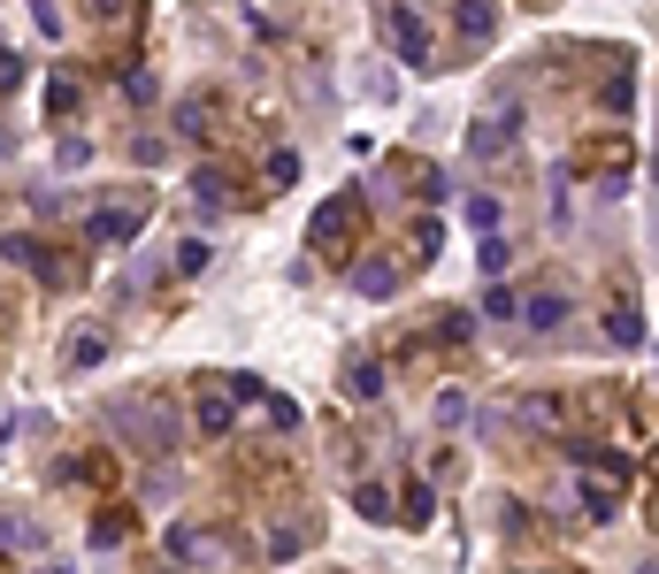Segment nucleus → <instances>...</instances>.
I'll return each instance as SVG.
<instances>
[{"mask_svg":"<svg viewBox=\"0 0 659 574\" xmlns=\"http://www.w3.org/2000/svg\"><path fill=\"white\" fill-rule=\"evenodd\" d=\"M147 223H154V192L147 184H100L77 207V238L85 246H139Z\"/></svg>","mask_w":659,"mask_h":574,"instance_id":"f257e3e1","label":"nucleus"},{"mask_svg":"<svg viewBox=\"0 0 659 574\" xmlns=\"http://www.w3.org/2000/svg\"><path fill=\"white\" fill-rule=\"evenodd\" d=\"M108 430H116L123 452H139L147 467H169L176 444H184V414H176L169 399L147 391V399H116V407H108Z\"/></svg>","mask_w":659,"mask_h":574,"instance_id":"f03ea898","label":"nucleus"},{"mask_svg":"<svg viewBox=\"0 0 659 574\" xmlns=\"http://www.w3.org/2000/svg\"><path fill=\"white\" fill-rule=\"evenodd\" d=\"M246 544L230 537V529H199V521H176L169 529V567L184 574H246Z\"/></svg>","mask_w":659,"mask_h":574,"instance_id":"7ed1b4c3","label":"nucleus"},{"mask_svg":"<svg viewBox=\"0 0 659 574\" xmlns=\"http://www.w3.org/2000/svg\"><path fill=\"white\" fill-rule=\"evenodd\" d=\"M360 230H368V184H345V192H330L323 207H315L307 246H315L323 261H345V253L360 246Z\"/></svg>","mask_w":659,"mask_h":574,"instance_id":"20e7f679","label":"nucleus"},{"mask_svg":"<svg viewBox=\"0 0 659 574\" xmlns=\"http://www.w3.org/2000/svg\"><path fill=\"white\" fill-rule=\"evenodd\" d=\"M376 23H383V46H391V62L399 69H437V31H430V15L414 8V0H383L376 8Z\"/></svg>","mask_w":659,"mask_h":574,"instance_id":"39448f33","label":"nucleus"},{"mask_svg":"<svg viewBox=\"0 0 659 574\" xmlns=\"http://www.w3.org/2000/svg\"><path fill=\"white\" fill-rule=\"evenodd\" d=\"M230 207H253V184H246L230 161H199V169H192V215L215 223V215H230Z\"/></svg>","mask_w":659,"mask_h":574,"instance_id":"423d86ee","label":"nucleus"},{"mask_svg":"<svg viewBox=\"0 0 659 574\" xmlns=\"http://www.w3.org/2000/svg\"><path fill=\"white\" fill-rule=\"evenodd\" d=\"M437 253H445V215H414V223L399 230V253H391V261H399V277H422Z\"/></svg>","mask_w":659,"mask_h":574,"instance_id":"0eeeda50","label":"nucleus"},{"mask_svg":"<svg viewBox=\"0 0 659 574\" xmlns=\"http://www.w3.org/2000/svg\"><path fill=\"white\" fill-rule=\"evenodd\" d=\"M199 436H230L238 430V399L223 391V376H199V391H192V414H184Z\"/></svg>","mask_w":659,"mask_h":574,"instance_id":"6e6552de","label":"nucleus"},{"mask_svg":"<svg viewBox=\"0 0 659 574\" xmlns=\"http://www.w3.org/2000/svg\"><path fill=\"white\" fill-rule=\"evenodd\" d=\"M514 139H521V108H514V100H491V108L476 116V131H468V161H491V153H506Z\"/></svg>","mask_w":659,"mask_h":574,"instance_id":"1a4fd4ad","label":"nucleus"},{"mask_svg":"<svg viewBox=\"0 0 659 574\" xmlns=\"http://www.w3.org/2000/svg\"><path fill=\"white\" fill-rule=\"evenodd\" d=\"M399 284H407V277H399L391 253H360V261H345V291H353V299H376V306H383V299H399Z\"/></svg>","mask_w":659,"mask_h":574,"instance_id":"9d476101","label":"nucleus"},{"mask_svg":"<svg viewBox=\"0 0 659 574\" xmlns=\"http://www.w3.org/2000/svg\"><path fill=\"white\" fill-rule=\"evenodd\" d=\"M131 537H139V498H108V506L93 513V529H85L93 552H123Z\"/></svg>","mask_w":659,"mask_h":574,"instance_id":"9b49d317","label":"nucleus"},{"mask_svg":"<svg viewBox=\"0 0 659 574\" xmlns=\"http://www.w3.org/2000/svg\"><path fill=\"white\" fill-rule=\"evenodd\" d=\"M453 39L461 54H484L498 39V0H453Z\"/></svg>","mask_w":659,"mask_h":574,"instance_id":"f8f14e48","label":"nucleus"},{"mask_svg":"<svg viewBox=\"0 0 659 574\" xmlns=\"http://www.w3.org/2000/svg\"><path fill=\"white\" fill-rule=\"evenodd\" d=\"M315 537H323L315 521H277V529L261 537V567H292V560H307V552H315Z\"/></svg>","mask_w":659,"mask_h":574,"instance_id":"ddd939ff","label":"nucleus"},{"mask_svg":"<svg viewBox=\"0 0 659 574\" xmlns=\"http://www.w3.org/2000/svg\"><path fill=\"white\" fill-rule=\"evenodd\" d=\"M568 314H575V291H521V314L514 322H529L537 337H552V329H568Z\"/></svg>","mask_w":659,"mask_h":574,"instance_id":"4468645a","label":"nucleus"},{"mask_svg":"<svg viewBox=\"0 0 659 574\" xmlns=\"http://www.w3.org/2000/svg\"><path fill=\"white\" fill-rule=\"evenodd\" d=\"M46 475H54V483H85V490H108V483H116V452H62Z\"/></svg>","mask_w":659,"mask_h":574,"instance_id":"2eb2a0df","label":"nucleus"},{"mask_svg":"<svg viewBox=\"0 0 659 574\" xmlns=\"http://www.w3.org/2000/svg\"><path fill=\"white\" fill-rule=\"evenodd\" d=\"M31 277H39L46 291H85V253H62V246H46V238H39Z\"/></svg>","mask_w":659,"mask_h":574,"instance_id":"dca6fc26","label":"nucleus"},{"mask_svg":"<svg viewBox=\"0 0 659 574\" xmlns=\"http://www.w3.org/2000/svg\"><path fill=\"white\" fill-rule=\"evenodd\" d=\"M100 360H108V329H100V322H77V329L62 337V368L85 376V368H100Z\"/></svg>","mask_w":659,"mask_h":574,"instance_id":"f3484780","label":"nucleus"},{"mask_svg":"<svg viewBox=\"0 0 659 574\" xmlns=\"http://www.w3.org/2000/svg\"><path fill=\"white\" fill-rule=\"evenodd\" d=\"M169 131L192 139V145H207V139H215V100H207V93H184V100L169 108Z\"/></svg>","mask_w":659,"mask_h":574,"instance_id":"a211bd4d","label":"nucleus"},{"mask_svg":"<svg viewBox=\"0 0 659 574\" xmlns=\"http://www.w3.org/2000/svg\"><path fill=\"white\" fill-rule=\"evenodd\" d=\"M391 506H399L407 529H430V521H437V483H430V475H407V490H391Z\"/></svg>","mask_w":659,"mask_h":574,"instance_id":"6ab92c4d","label":"nucleus"},{"mask_svg":"<svg viewBox=\"0 0 659 574\" xmlns=\"http://www.w3.org/2000/svg\"><path fill=\"white\" fill-rule=\"evenodd\" d=\"M637 108V69L629 62H614L606 69V85H598V116H629Z\"/></svg>","mask_w":659,"mask_h":574,"instance_id":"aec40b11","label":"nucleus"},{"mask_svg":"<svg viewBox=\"0 0 659 574\" xmlns=\"http://www.w3.org/2000/svg\"><path fill=\"white\" fill-rule=\"evenodd\" d=\"M422 207H445V199H461V176L453 169H430V161H414V184H407Z\"/></svg>","mask_w":659,"mask_h":574,"instance_id":"412c9836","label":"nucleus"},{"mask_svg":"<svg viewBox=\"0 0 659 574\" xmlns=\"http://www.w3.org/2000/svg\"><path fill=\"white\" fill-rule=\"evenodd\" d=\"M383 391H391V376H383L376 360H360V353H353V360H345V399H360V407H376Z\"/></svg>","mask_w":659,"mask_h":574,"instance_id":"4be33fe9","label":"nucleus"},{"mask_svg":"<svg viewBox=\"0 0 659 574\" xmlns=\"http://www.w3.org/2000/svg\"><path fill=\"white\" fill-rule=\"evenodd\" d=\"M430 422H437V430H468V422H476V399H468V383H445V391L430 399Z\"/></svg>","mask_w":659,"mask_h":574,"instance_id":"5701e85b","label":"nucleus"},{"mask_svg":"<svg viewBox=\"0 0 659 574\" xmlns=\"http://www.w3.org/2000/svg\"><path fill=\"white\" fill-rule=\"evenodd\" d=\"M46 537H39V521L31 513H15V506H0V560H15V552H39Z\"/></svg>","mask_w":659,"mask_h":574,"instance_id":"b1692460","label":"nucleus"},{"mask_svg":"<svg viewBox=\"0 0 659 574\" xmlns=\"http://www.w3.org/2000/svg\"><path fill=\"white\" fill-rule=\"evenodd\" d=\"M353 513H360V521H376V529H391V521H399L391 483H353Z\"/></svg>","mask_w":659,"mask_h":574,"instance_id":"393cba45","label":"nucleus"},{"mask_svg":"<svg viewBox=\"0 0 659 574\" xmlns=\"http://www.w3.org/2000/svg\"><path fill=\"white\" fill-rule=\"evenodd\" d=\"M77 108H85V85H77L69 69H54V77H46V116H54V123H69Z\"/></svg>","mask_w":659,"mask_h":574,"instance_id":"a878e982","label":"nucleus"},{"mask_svg":"<svg viewBox=\"0 0 659 574\" xmlns=\"http://www.w3.org/2000/svg\"><path fill=\"white\" fill-rule=\"evenodd\" d=\"M606 345H614V353H645V314H637V306H614V314H606Z\"/></svg>","mask_w":659,"mask_h":574,"instance_id":"bb28decb","label":"nucleus"},{"mask_svg":"<svg viewBox=\"0 0 659 574\" xmlns=\"http://www.w3.org/2000/svg\"><path fill=\"white\" fill-rule=\"evenodd\" d=\"M85 15H93V23H108V31H139L147 0H85Z\"/></svg>","mask_w":659,"mask_h":574,"instance_id":"cd10ccee","label":"nucleus"},{"mask_svg":"<svg viewBox=\"0 0 659 574\" xmlns=\"http://www.w3.org/2000/svg\"><path fill=\"white\" fill-rule=\"evenodd\" d=\"M461 215H468V230H484V238H498V223H506L498 192H468V199H461Z\"/></svg>","mask_w":659,"mask_h":574,"instance_id":"c85d7f7f","label":"nucleus"},{"mask_svg":"<svg viewBox=\"0 0 659 574\" xmlns=\"http://www.w3.org/2000/svg\"><path fill=\"white\" fill-rule=\"evenodd\" d=\"M116 85H123V100H131V108H154V100H162V77H154L147 62H131V69L116 77Z\"/></svg>","mask_w":659,"mask_h":574,"instance_id":"c756f323","label":"nucleus"},{"mask_svg":"<svg viewBox=\"0 0 659 574\" xmlns=\"http://www.w3.org/2000/svg\"><path fill=\"white\" fill-rule=\"evenodd\" d=\"M261 169H269V176H261L269 192H292V184H300V153H292V145H269V161H261Z\"/></svg>","mask_w":659,"mask_h":574,"instance_id":"7c9ffc66","label":"nucleus"},{"mask_svg":"<svg viewBox=\"0 0 659 574\" xmlns=\"http://www.w3.org/2000/svg\"><path fill=\"white\" fill-rule=\"evenodd\" d=\"M437 345H461V353H468V345H476V314H468V306H445V314H437Z\"/></svg>","mask_w":659,"mask_h":574,"instance_id":"2f4dec72","label":"nucleus"},{"mask_svg":"<svg viewBox=\"0 0 659 574\" xmlns=\"http://www.w3.org/2000/svg\"><path fill=\"white\" fill-rule=\"evenodd\" d=\"M498 529H506V544H529V537H537V513H529L521 498H506V506H498Z\"/></svg>","mask_w":659,"mask_h":574,"instance_id":"473e14b6","label":"nucleus"},{"mask_svg":"<svg viewBox=\"0 0 659 574\" xmlns=\"http://www.w3.org/2000/svg\"><path fill=\"white\" fill-rule=\"evenodd\" d=\"M85 161H93V139H85V131H62V139H54V169H69V176H77Z\"/></svg>","mask_w":659,"mask_h":574,"instance_id":"72a5a7b5","label":"nucleus"},{"mask_svg":"<svg viewBox=\"0 0 659 574\" xmlns=\"http://www.w3.org/2000/svg\"><path fill=\"white\" fill-rule=\"evenodd\" d=\"M0 261H15V269L31 277V261H39V238H31V230H0Z\"/></svg>","mask_w":659,"mask_h":574,"instance_id":"f704fd0d","label":"nucleus"},{"mask_svg":"<svg viewBox=\"0 0 659 574\" xmlns=\"http://www.w3.org/2000/svg\"><path fill=\"white\" fill-rule=\"evenodd\" d=\"M207 261H215V246H207V238H184L169 269H176V277H207Z\"/></svg>","mask_w":659,"mask_h":574,"instance_id":"c9c22d12","label":"nucleus"},{"mask_svg":"<svg viewBox=\"0 0 659 574\" xmlns=\"http://www.w3.org/2000/svg\"><path fill=\"white\" fill-rule=\"evenodd\" d=\"M521 422H529V430H560V399L529 391V399H521Z\"/></svg>","mask_w":659,"mask_h":574,"instance_id":"e433bc0d","label":"nucleus"},{"mask_svg":"<svg viewBox=\"0 0 659 574\" xmlns=\"http://www.w3.org/2000/svg\"><path fill=\"white\" fill-rule=\"evenodd\" d=\"M261 407H269V430H300V422H307V414H300V399H284V391H269V399H261Z\"/></svg>","mask_w":659,"mask_h":574,"instance_id":"4c0bfd02","label":"nucleus"},{"mask_svg":"<svg viewBox=\"0 0 659 574\" xmlns=\"http://www.w3.org/2000/svg\"><path fill=\"white\" fill-rule=\"evenodd\" d=\"M476 261H484V277H506V269H514V246H506V238H484V246H476Z\"/></svg>","mask_w":659,"mask_h":574,"instance_id":"58836bf2","label":"nucleus"},{"mask_svg":"<svg viewBox=\"0 0 659 574\" xmlns=\"http://www.w3.org/2000/svg\"><path fill=\"white\" fill-rule=\"evenodd\" d=\"M223 391H230V399H238V407H261V399H269V391H261V376H253V368H238V376H223Z\"/></svg>","mask_w":659,"mask_h":574,"instance_id":"ea45409f","label":"nucleus"},{"mask_svg":"<svg viewBox=\"0 0 659 574\" xmlns=\"http://www.w3.org/2000/svg\"><path fill=\"white\" fill-rule=\"evenodd\" d=\"M131 161H139V169H162V161H169V139H162V131H139V139H131Z\"/></svg>","mask_w":659,"mask_h":574,"instance_id":"a19ab883","label":"nucleus"},{"mask_svg":"<svg viewBox=\"0 0 659 574\" xmlns=\"http://www.w3.org/2000/svg\"><path fill=\"white\" fill-rule=\"evenodd\" d=\"M484 314H491V322H514V314H521V291H514V284H491V291H484Z\"/></svg>","mask_w":659,"mask_h":574,"instance_id":"79ce46f5","label":"nucleus"},{"mask_svg":"<svg viewBox=\"0 0 659 574\" xmlns=\"http://www.w3.org/2000/svg\"><path fill=\"white\" fill-rule=\"evenodd\" d=\"M176 490H184V483H176V467H154V475L139 483V498H154V506H169Z\"/></svg>","mask_w":659,"mask_h":574,"instance_id":"37998d69","label":"nucleus"},{"mask_svg":"<svg viewBox=\"0 0 659 574\" xmlns=\"http://www.w3.org/2000/svg\"><path fill=\"white\" fill-rule=\"evenodd\" d=\"M31 8V23H39V39H62V8L54 0H23Z\"/></svg>","mask_w":659,"mask_h":574,"instance_id":"c03bdc74","label":"nucleus"},{"mask_svg":"<svg viewBox=\"0 0 659 574\" xmlns=\"http://www.w3.org/2000/svg\"><path fill=\"white\" fill-rule=\"evenodd\" d=\"M360 85H368V93H376V100H383V108H391V100H399V77H391V69H383V62H376V69H368V77H360Z\"/></svg>","mask_w":659,"mask_h":574,"instance_id":"a18cd8bd","label":"nucleus"},{"mask_svg":"<svg viewBox=\"0 0 659 574\" xmlns=\"http://www.w3.org/2000/svg\"><path fill=\"white\" fill-rule=\"evenodd\" d=\"M583 513H591V521H614V490H598V483H583Z\"/></svg>","mask_w":659,"mask_h":574,"instance_id":"49530a36","label":"nucleus"},{"mask_svg":"<svg viewBox=\"0 0 659 574\" xmlns=\"http://www.w3.org/2000/svg\"><path fill=\"white\" fill-rule=\"evenodd\" d=\"M23 77H31V62H23V54H8V46H0V93H15V85H23Z\"/></svg>","mask_w":659,"mask_h":574,"instance_id":"de8ad7c7","label":"nucleus"},{"mask_svg":"<svg viewBox=\"0 0 659 574\" xmlns=\"http://www.w3.org/2000/svg\"><path fill=\"white\" fill-rule=\"evenodd\" d=\"M139 574H184V567H169V560H147V567H139Z\"/></svg>","mask_w":659,"mask_h":574,"instance_id":"09e8293b","label":"nucleus"},{"mask_svg":"<svg viewBox=\"0 0 659 574\" xmlns=\"http://www.w3.org/2000/svg\"><path fill=\"white\" fill-rule=\"evenodd\" d=\"M8 145H15V139H8V123H0V161H8Z\"/></svg>","mask_w":659,"mask_h":574,"instance_id":"8fccbe9b","label":"nucleus"},{"mask_svg":"<svg viewBox=\"0 0 659 574\" xmlns=\"http://www.w3.org/2000/svg\"><path fill=\"white\" fill-rule=\"evenodd\" d=\"M39 574H62V567H39Z\"/></svg>","mask_w":659,"mask_h":574,"instance_id":"3c124183","label":"nucleus"}]
</instances>
